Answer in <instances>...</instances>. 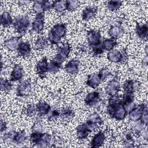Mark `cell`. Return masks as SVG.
Returning a JSON list of instances; mask_svg holds the SVG:
<instances>
[{
    "label": "cell",
    "instance_id": "1",
    "mask_svg": "<svg viewBox=\"0 0 148 148\" xmlns=\"http://www.w3.org/2000/svg\"><path fill=\"white\" fill-rule=\"evenodd\" d=\"M107 110L109 115L117 120L124 119L127 114L122 102L117 98H112L109 101Z\"/></svg>",
    "mask_w": 148,
    "mask_h": 148
},
{
    "label": "cell",
    "instance_id": "2",
    "mask_svg": "<svg viewBox=\"0 0 148 148\" xmlns=\"http://www.w3.org/2000/svg\"><path fill=\"white\" fill-rule=\"evenodd\" d=\"M66 33V27L64 24H58L50 30L48 35V40L52 44H57Z\"/></svg>",
    "mask_w": 148,
    "mask_h": 148
},
{
    "label": "cell",
    "instance_id": "3",
    "mask_svg": "<svg viewBox=\"0 0 148 148\" xmlns=\"http://www.w3.org/2000/svg\"><path fill=\"white\" fill-rule=\"evenodd\" d=\"M95 125L91 121L88 120L87 123L78 126L77 128V135L79 138H86L90 132H91Z\"/></svg>",
    "mask_w": 148,
    "mask_h": 148
},
{
    "label": "cell",
    "instance_id": "4",
    "mask_svg": "<svg viewBox=\"0 0 148 148\" xmlns=\"http://www.w3.org/2000/svg\"><path fill=\"white\" fill-rule=\"evenodd\" d=\"M29 18L27 17H23L17 19L13 24L14 28L20 34L26 32L29 25Z\"/></svg>",
    "mask_w": 148,
    "mask_h": 148
},
{
    "label": "cell",
    "instance_id": "5",
    "mask_svg": "<svg viewBox=\"0 0 148 148\" xmlns=\"http://www.w3.org/2000/svg\"><path fill=\"white\" fill-rule=\"evenodd\" d=\"M147 106L144 105L133 108L129 112V117L131 120L136 121L140 119L142 114L147 112Z\"/></svg>",
    "mask_w": 148,
    "mask_h": 148
},
{
    "label": "cell",
    "instance_id": "6",
    "mask_svg": "<svg viewBox=\"0 0 148 148\" xmlns=\"http://www.w3.org/2000/svg\"><path fill=\"white\" fill-rule=\"evenodd\" d=\"M71 51V47L67 43L63 44L62 46H60L57 50V54L55 59L62 62L68 57Z\"/></svg>",
    "mask_w": 148,
    "mask_h": 148
},
{
    "label": "cell",
    "instance_id": "7",
    "mask_svg": "<svg viewBox=\"0 0 148 148\" xmlns=\"http://www.w3.org/2000/svg\"><path fill=\"white\" fill-rule=\"evenodd\" d=\"M87 39L88 43L90 46L96 47L99 45L101 37L100 34L98 32L95 31H90L87 32Z\"/></svg>",
    "mask_w": 148,
    "mask_h": 148
},
{
    "label": "cell",
    "instance_id": "8",
    "mask_svg": "<svg viewBox=\"0 0 148 148\" xmlns=\"http://www.w3.org/2000/svg\"><path fill=\"white\" fill-rule=\"evenodd\" d=\"M22 42V39L21 36L19 37H13L4 42V46L8 49L14 51L17 50L20 44Z\"/></svg>",
    "mask_w": 148,
    "mask_h": 148
},
{
    "label": "cell",
    "instance_id": "9",
    "mask_svg": "<svg viewBox=\"0 0 148 148\" xmlns=\"http://www.w3.org/2000/svg\"><path fill=\"white\" fill-rule=\"evenodd\" d=\"M31 91V83L28 81H24L18 85L17 90V94L20 97H25L30 94Z\"/></svg>",
    "mask_w": 148,
    "mask_h": 148
},
{
    "label": "cell",
    "instance_id": "10",
    "mask_svg": "<svg viewBox=\"0 0 148 148\" xmlns=\"http://www.w3.org/2000/svg\"><path fill=\"white\" fill-rule=\"evenodd\" d=\"M44 26V15L43 13L37 14L32 24V28L34 31L40 32L42 31Z\"/></svg>",
    "mask_w": 148,
    "mask_h": 148
},
{
    "label": "cell",
    "instance_id": "11",
    "mask_svg": "<svg viewBox=\"0 0 148 148\" xmlns=\"http://www.w3.org/2000/svg\"><path fill=\"white\" fill-rule=\"evenodd\" d=\"M49 63L46 58H43L40 60L36 65V72L41 77H43L46 72L48 71Z\"/></svg>",
    "mask_w": 148,
    "mask_h": 148
},
{
    "label": "cell",
    "instance_id": "12",
    "mask_svg": "<svg viewBox=\"0 0 148 148\" xmlns=\"http://www.w3.org/2000/svg\"><path fill=\"white\" fill-rule=\"evenodd\" d=\"M134 96L132 94H125L123 101H122L123 105L126 112H130L134 106Z\"/></svg>",
    "mask_w": 148,
    "mask_h": 148
},
{
    "label": "cell",
    "instance_id": "13",
    "mask_svg": "<svg viewBox=\"0 0 148 148\" xmlns=\"http://www.w3.org/2000/svg\"><path fill=\"white\" fill-rule=\"evenodd\" d=\"M79 61L77 60H72L65 66V71L71 74L76 73L79 70Z\"/></svg>",
    "mask_w": 148,
    "mask_h": 148
},
{
    "label": "cell",
    "instance_id": "14",
    "mask_svg": "<svg viewBox=\"0 0 148 148\" xmlns=\"http://www.w3.org/2000/svg\"><path fill=\"white\" fill-rule=\"evenodd\" d=\"M120 84L117 80L113 79L108 85L106 88V91L110 95H115L119 90Z\"/></svg>",
    "mask_w": 148,
    "mask_h": 148
},
{
    "label": "cell",
    "instance_id": "15",
    "mask_svg": "<svg viewBox=\"0 0 148 148\" xmlns=\"http://www.w3.org/2000/svg\"><path fill=\"white\" fill-rule=\"evenodd\" d=\"M101 82V79L99 74L94 73L88 76L87 80V84L93 88H96Z\"/></svg>",
    "mask_w": 148,
    "mask_h": 148
},
{
    "label": "cell",
    "instance_id": "16",
    "mask_svg": "<svg viewBox=\"0 0 148 148\" xmlns=\"http://www.w3.org/2000/svg\"><path fill=\"white\" fill-rule=\"evenodd\" d=\"M123 54L117 50H110L108 54V59L113 62H119L124 60Z\"/></svg>",
    "mask_w": 148,
    "mask_h": 148
},
{
    "label": "cell",
    "instance_id": "17",
    "mask_svg": "<svg viewBox=\"0 0 148 148\" xmlns=\"http://www.w3.org/2000/svg\"><path fill=\"white\" fill-rule=\"evenodd\" d=\"M23 76V69L18 65H16L10 75V80L17 81L20 80Z\"/></svg>",
    "mask_w": 148,
    "mask_h": 148
},
{
    "label": "cell",
    "instance_id": "18",
    "mask_svg": "<svg viewBox=\"0 0 148 148\" xmlns=\"http://www.w3.org/2000/svg\"><path fill=\"white\" fill-rule=\"evenodd\" d=\"M99 99V94L98 92L94 91L89 93L85 98L84 101L88 106H92L97 103Z\"/></svg>",
    "mask_w": 148,
    "mask_h": 148
},
{
    "label": "cell",
    "instance_id": "19",
    "mask_svg": "<svg viewBox=\"0 0 148 148\" xmlns=\"http://www.w3.org/2000/svg\"><path fill=\"white\" fill-rule=\"evenodd\" d=\"M31 46L29 43L22 42L20 44L18 48L17 49V51L20 56L25 57L29 55L31 53Z\"/></svg>",
    "mask_w": 148,
    "mask_h": 148
},
{
    "label": "cell",
    "instance_id": "20",
    "mask_svg": "<svg viewBox=\"0 0 148 148\" xmlns=\"http://www.w3.org/2000/svg\"><path fill=\"white\" fill-rule=\"evenodd\" d=\"M105 139V136L104 134L102 132H98L94 136L91 143V146L93 147H100L103 143Z\"/></svg>",
    "mask_w": 148,
    "mask_h": 148
},
{
    "label": "cell",
    "instance_id": "21",
    "mask_svg": "<svg viewBox=\"0 0 148 148\" xmlns=\"http://www.w3.org/2000/svg\"><path fill=\"white\" fill-rule=\"evenodd\" d=\"M97 12V9L95 7L86 8L83 12L82 18L84 20H88L94 17Z\"/></svg>",
    "mask_w": 148,
    "mask_h": 148
},
{
    "label": "cell",
    "instance_id": "22",
    "mask_svg": "<svg viewBox=\"0 0 148 148\" xmlns=\"http://www.w3.org/2000/svg\"><path fill=\"white\" fill-rule=\"evenodd\" d=\"M50 109V106L45 102H39L36 105V110L41 116L47 114Z\"/></svg>",
    "mask_w": 148,
    "mask_h": 148
},
{
    "label": "cell",
    "instance_id": "23",
    "mask_svg": "<svg viewBox=\"0 0 148 148\" xmlns=\"http://www.w3.org/2000/svg\"><path fill=\"white\" fill-rule=\"evenodd\" d=\"M13 22L12 18L8 12H4L1 16V23L4 27L10 25Z\"/></svg>",
    "mask_w": 148,
    "mask_h": 148
},
{
    "label": "cell",
    "instance_id": "24",
    "mask_svg": "<svg viewBox=\"0 0 148 148\" xmlns=\"http://www.w3.org/2000/svg\"><path fill=\"white\" fill-rule=\"evenodd\" d=\"M66 1H56L53 2V8L58 12H61L66 10Z\"/></svg>",
    "mask_w": 148,
    "mask_h": 148
},
{
    "label": "cell",
    "instance_id": "25",
    "mask_svg": "<svg viewBox=\"0 0 148 148\" xmlns=\"http://www.w3.org/2000/svg\"><path fill=\"white\" fill-rule=\"evenodd\" d=\"M124 33V29L119 26L112 27L109 30V34L112 38L120 37Z\"/></svg>",
    "mask_w": 148,
    "mask_h": 148
},
{
    "label": "cell",
    "instance_id": "26",
    "mask_svg": "<svg viewBox=\"0 0 148 148\" xmlns=\"http://www.w3.org/2000/svg\"><path fill=\"white\" fill-rule=\"evenodd\" d=\"M117 43L115 40L112 39H108L105 40L102 43L101 47L103 49V50H107V51H110L112 50L113 47L116 45Z\"/></svg>",
    "mask_w": 148,
    "mask_h": 148
},
{
    "label": "cell",
    "instance_id": "27",
    "mask_svg": "<svg viewBox=\"0 0 148 148\" xmlns=\"http://www.w3.org/2000/svg\"><path fill=\"white\" fill-rule=\"evenodd\" d=\"M61 63L59 61L56 60L55 58L50 61V63L48 65V71L50 72H56L59 70L61 66Z\"/></svg>",
    "mask_w": 148,
    "mask_h": 148
},
{
    "label": "cell",
    "instance_id": "28",
    "mask_svg": "<svg viewBox=\"0 0 148 148\" xmlns=\"http://www.w3.org/2000/svg\"><path fill=\"white\" fill-rule=\"evenodd\" d=\"M136 87V86L135 82L132 80H127L124 84V89L125 92V94L133 93L135 91Z\"/></svg>",
    "mask_w": 148,
    "mask_h": 148
},
{
    "label": "cell",
    "instance_id": "29",
    "mask_svg": "<svg viewBox=\"0 0 148 148\" xmlns=\"http://www.w3.org/2000/svg\"><path fill=\"white\" fill-rule=\"evenodd\" d=\"M136 34L140 38H145L147 35V26L146 24L142 25H137Z\"/></svg>",
    "mask_w": 148,
    "mask_h": 148
},
{
    "label": "cell",
    "instance_id": "30",
    "mask_svg": "<svg viewBox=\"0 0 148 148\" xmlns=\"http://www.w3.org/2000/svg\"><path fill=\"white\" fill-rule=\"evenodd\" d=\"M51 140V136L47 134H42L40 138L36 143V144L40 145V146H45L49 143Z\"/></svg>",
    "mask_w": 148,
    "mask_h": 148
},
{
    "label": "cell",
    "instance_id": "31",
    "mask_svg": "<svg viewBox=\"0 0 148 148\" xmlns=\"http://www.w3.org/2000/svg\"><path fill=\"white\" fill-rule=\"evenodd\" d=\"M47 40L43 37H40L36 40L35 44V47L38 50L43 49L47 46Z\"/></svg>",
    "mask_w": 148,
    "mask_h": 148
},
{
    "label": "cell",
    "instance_id": "32",
    "mask_svg": "<svg viewBox=\"0 0 148 148\" xmlns=\"http://www.w3.org/2000/svg\"><path fill=\"white\" fill-rule=\"evenodd\" d=\"M26 138V135L24 132H21L19 134H17L16 135H14L13 138V140L14 143L19 144L24 141Z\"/></svg>",
    "mask_w": 148,
    "mask_h": 148
},
{
    "label": "cell",
    "instance_id": "33",
    "mask_svg": "<svg viewBox=\"0 0 148 148\" xmlns=\"http://www.w3.org/2000/svg\"><path fill=\"white\" fill-rule=\"evenodd\" d=\"M121 5V2L119 1H110L108 2V7L112 11L117 10Z\"/></svg>",
    "mask_w": 148,
    "mask_h": 148
},
{
    "label": "cell",
    "instance_id": "34",
    "mask_svg": "<svg viewBox=\"0 0 148 148\" xmlns=\"http://www.w3.org/2000/svg\"><path fill=\"white\" fill-rule=\"evenodd\" d=\"M12 87V83L6 79H1V87L2 90L8 91H9Z\"/></svg>",
    "mask_w": 148,
    "mask_h": 148
},
{
    "label": "cell",
    "instance_id": "35",
    "mask_svg": "<svg viewBox=\"0 0 148 148\" xmlns=\"http://www.w3.org/2000/svg\"><path fill=\"white\" fill-rule=\"evenodd\" d=\"M66 9L69 11H72L75 10L79 5V2L77 1H67Z\"/></svg>",
    "mask_w": 148,
    "mask_h": 148
},
{
    "label": "cell",
    "instance_id": "36",
    "mask_svg": "<svg viewBox=\"0 0 148 148\" xmlns=\"http://www.w3.org/2000/svg\"><path fill=\"white\" fill-rule=\"evenodd\" d=\"M42 135V133H40L39 132H37V131L32 133L31 135V136H30V139H31V142L32 143H36L38 142V140H39V139L40 138Z\"/></svg>",
    "mask_w": 148,
    "mask_h": 148
},
{
    "label": "cell",
    "instance_id": "37",
    "mask_svg": "<svg viewBox=\"0 0 148 148\" xmlns=\"http://www.w3.org/2000/svg\"><path fill=\"white\" fill-rule=\"evenodd\" d=\"M33 9H34V10L37 14L43 13V10L41 1H36V2H35V3L34 4Z\"/></svg>",
    "mask_w": 148,
    "mask_h": 148
},
{
    "label": "cell",
    "instance_id": "38",
    "mask_svg": "<svg viewBox=\"0 0 148 148\" xmlns=\"http://www.w3.org/2000/svg\"><path fill=\"white\" fill-rule=\"evenodd\" d=\"M98 74H99V76L101 77V81H103L105 79H106L109 76L110 71H109V70L108 69L104 68V69H101Z\"/></svg>",
    "mask_w": 148,
    "mask_h": 148
},
{
    "label": "cell",
    "instance_id": "39",
    "mask_svg": "<svg viewBox=\"0 0 148 148\" xmlns=\"http://www.w3.org/2000/svg\"><path fill=\"white\" fill-rule=\"evenodd\" d=\"M41 3L43 11L49 10L53 7V3L47 1H42Z\"/></svg>",
    "mask_w": 148,
    "mask_h": 148
},
{
    "label": "cell",
    "instance_id": "40",
    "mask_svg": "<svg viewBox=\"0 0 148 148\" xmlns=\"http://www.w3.org/2000/svg\"><path fill=\"white\" fill-rule=\"evenodd\" d=\"M36 110V108H35L34 105H31L28 106L25 112H26L28 116H32L35 114Z\"/></svg>",
    "mask_w": 148,
    "mask_h": 148
},
{
    "label": "cell",
    "instance_id": "41",
    "mask_svg": "<svg viewBox=\"0 0 148 148\" xmlns=\"http://www.w3.org/2000/svg\"><path fill=\"white\" fill-rule=\"evenodd\" d=\"M60 113L57 110H53L51 112V113L50 112V114L49 116V117L50 118V120L53 119H56L58 116H59Z\"/></svg>",
    "mask_w": 148,
    "mask_h": 148
},
{
    "label": "cell",
    "instance_id": "42",
    "mask_svg": "<svg viewBox=\"0 0 148 148\" xmlns=\"http://www.w3.org/2000/svg\"><path fill=\"white\" fill-rule=\"evenodd\" d=\"M72 115H73V112H72V110H69V109L65 110L62 113V116L64 117H69Z\"/></svg>",
    "mask_w": 148,
    "mask_h": 148
},
{
    "label": "cell",
    "instance_id": "43",
    "mask_svg": "<svg viewBox=\"0 0 148 148\" xmlns=\"http://www.w3.org/2000/svg\"><path fill=\"white\" fill-rule=\"evenodd\" d=\"M1 132H2L3 130H5L6 129V123L5 122L3 121V120H1Z\"/></svg>",
    "mask_w": 148,
    "mask_h": 148
}]
</instances>
